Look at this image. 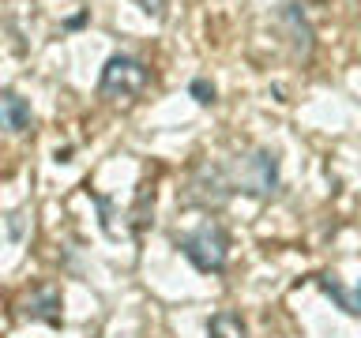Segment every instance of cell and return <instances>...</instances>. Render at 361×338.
Masks as SVG:
<instances>
[{"mask_svg":"<svg viewBox=\"0 0 361 338\" xmlns=\"http://www.w3.org/2000/svg\"><path fill=\"white\" fill-rule=\"evenodd\" d=\"M147 79H151V72H147L143 61H135V56H128V53H117V56L106 61V68H102V94L135 98L147 87Z\"/></svg>","mask_w":361,"mask_h":338,"instance_id":"cell-1","label":"cell"},{"mask_svg":"<svg viewBox=\"0 0 361 338\" xmlns=\"http://www.w3.org/2000/svg\"><path fill=\"white\" fill-rule=\"evenodd\" d=\"M177 248H180V252H185L200 270H222V267H226V233L219 230V225H211V222H203L196 233L180 237Z\"/></svg>","mask_w":361,"mask_h":338,"instance_id":"cell-2","label":"cell"},{"mask_svg":"<svg viewBox=\"0 0 361 338\" xmlns=\"http://www.w3.org/2000/svg\"><path fill=\"white\" fill-rule=\"evenodd\" d=\"M275 184H279V158L271 151H256V154L241 158V165H237V180H233L237 192L267 196V192H275Z\"/></svg>","mask_w":361,"mask_h":338,"instance_id":"cell-3","label":"cell"},{"mask_svg":"<svg viewBox=\"0 0 361 338\" xmlns=\"http://www.w3.org/2000/svg\"><path fill=\"white\" fill-rule=\"evenodd\" d=\"M0 120H4L8 132L30 128V101L19 98L16 90H4V98H0Z\"/></svg>","mask_w":361,"mask_h":338,"instance_id":"cell-4","label":"cell"},{"mask_svg":"<svg viewBox=\"0 0 361 338\" xmlns=\"http://www.w3.org/2000/svg\"><path fill=\"white\" fill-rule=\"evenodd\" d=\"M207 331L214 338H245V323H241L237 312H219V315H211Z\"/></svg>","mask_w":361,"mask_h":338,"instance_id":"cell-5","label":"cell"},{"mask_svg":"<svg viewBox=\"0 0 361 338\" xmlns=\"http://www.w3.org/2000/svg\"><path fill=\"white\" fill-rule=\"evenodd\" d=\"M320 286L327 289V293H331V297L338 301V308H343V312H350V315H361V289H346V286H338V282L331 278V282H320Z\"/></svg>","mask_w":361,"mask_h":338,"instance_id":"cell-6","label":"cell"},{"mask_svg":"<svg viewBox=\"0 0 361 338\" xmlns=\"http://www.w3.org/2000/svg\"><path fill=\"white\" fill-rule=\"evenodd\" d=\"M56 308H61V297H56V293H42V297H34L30 304H27V312L30 315H38V320H61V315H56Z\"/></svg>","mask_w":361,"mask_h":338,"instance_id":"cell-7","label":"cell"},{"mask_svg":"<svg viewBox=\"0 0 361 338\" xmlns=\"http://www.w3.org/2000/svg\"><path fill=\"white\" fill-rule=\"evenodd\" d=\"M192 94H196V101H203V106H207V101H214V87L203 83V79H196V83H192Z\"/></svg>","mask_w":361,"mask_h":338,"instance_id":"cell-8","label":"cell"},{"mask_svg":"<svg viewBox=\"0 0 361 338\" xmlns=\"http://www.w3.org/2000/svg\"><path fill=\"white\" fill-rule=\"evenodd\" d=\"M135 4H140L147 15H162L166 11V0H135Z\"/></svg>","mask_w":361,"mask_h":338,"instance_id":"cell-9","label":"cell"}]
</instances>
